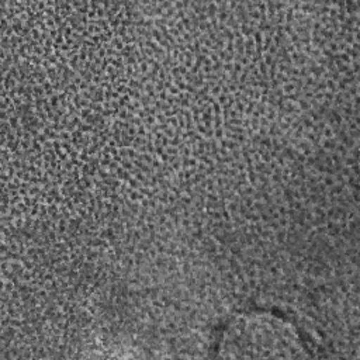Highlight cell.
<instances>
[{
    "label": "cell",
    "mask_w": 360,
    "mask_h": 360,
    "mask_svg": "<svg viewBox=\"0 0 360 360\" xmlns=\"http://www.w3.org/2000/svg\"><path fill=\"white\" fill-rule=\"evenodd\" d=\"M222 357H305L297 330L284 318L270 312L235 316L222 332Z\"/></svg>",
    "instance_id": "6da1fadb"
}]
</instances>
